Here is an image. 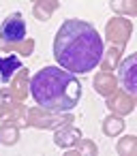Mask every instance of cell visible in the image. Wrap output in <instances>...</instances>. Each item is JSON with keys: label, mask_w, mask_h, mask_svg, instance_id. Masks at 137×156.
<instances>
[{"label": "cell", "mask_w": 137, "mask_h": 156, "mask_svg": "<svg viewBox=\"0 0 137 156\" xmlns=\"http://www.w3.org/2000/svg\"><path fill=\"white\" fill-rule=\"evenodd\" d=\"M103 39L96 28L81 20H64L54 37V58L58 66L73 75L96 69L103 60Z\"/></svg>", "instance_id": "6da1fadb"}, {"label": "cell", "mask_w": 137, "mask_h": 156, "mask_svg": "<svg viewBox=\"0 0 137 156\" xmlns=\"http://www.w3.org/2000/svg\"><path fill=\"white\" fill-rule=\"evenodd\" d=\"M30 96L49 113H69L79 105L81 83L62 66H43L30 79Z\"/></svg>", "instance_id": "7a4b0ae2"}, {"label": "cell", "mask_w": 137, "mask_h": 156, "mask_svg": "<svg viewBox=\"0 0 137 156\" xmlns=\"http://www.w3.org/2000/svg\"><path fill=\"white\" fill-rule=\"evenodd\" d=\"M118 81L120 88L128 96H137V51L126 56L118 66Z\"/></svg>", "instance_id": "3957f363"}, {"label": "cell", "mask_w": 137, "mask_h": 156, "mask_svg": "<svg viewBox=\"0 0 137 156\" xmlns=\"http://www.w3.org/2000/svg\"><path fill=\"white\" fill-rule=\"evenodd\" d=\"M0 39L5 43H20V41L26 39V22L20 13L9 15L0 24Z\"/></svg>", "instance_id": "277c9868"}, {"label": "cell", "mask_w": 137, "mask_h": 156, "mask_svg": "<svg viewBox=\"0 0 137 156\" xmlns=\"http://www.w3.org/2000/svg\"><path fill=\"white\" fill-rule=\"evenodd\" d=\"M22 69V62H20V58L17 56H7V58H0V79H2L5 83L13 77V73L15 71H20Z\"/></svg>", "instance_id": "5b68a950"}]
</instances>
